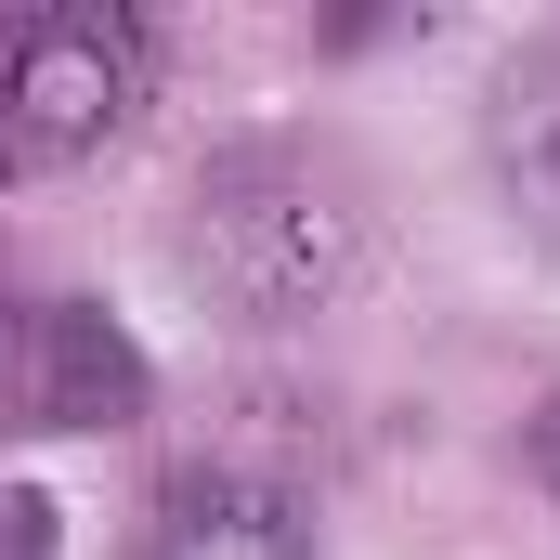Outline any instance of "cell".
Segmentation results:
<instances>
[{"instance_id":"6da1fadb","label":"cell","mask_w":560,"mask_h":560,"mask_svg":"<svg viewBox=\"0 0 560 560\" xmlns=\"http://www.w3.org/2000/svg\"><path fill=\"white\" fill-rule=\"evenodd\" d=\"M183 275L209 287L235 326H300L326 313L339 287L365 275V209L326 156L300 143H248L196 183V222H183Z\"/></svg>"},{"instance_id":"3957f363","label":"cell","mask_w":560,"mask_h":560,"mask_svg":"<svg viewBox=\"0 0 560 560\" xmlns=\"http://www.w3.org/2000/svg\"><path fill=\"white\" fill-rule=\"evenodd\" d=\"M156 405V365L118 313L92 300H26L0 352V430H131Z\"/></svg>"},{"instance_id":"5b68a950","label":"cell","mask_w":560,"mask_h":560,"mask_svg":"<svg viewBox=\"0 0 560 560\" xmlns=\"http://www.w3.org/2000/svg\"><path fill=\"white\" fill-rule=\"evenodd\" d=\"M495 183H509V209L560 248V39L495 79Z\"/></svg>"},{"instance_id":"277c9868","label":"cell","mask_w":560,"mask_h":560,"mask_svg":"<svg viewBox=\"0 0 560 560\" xmlns=\"http://www.w3.org/2000/svg\"><path fill=\"white\" fill-rule=\"evenodd\" d=\"M143 560H313V522H300V495L261 482V469H183L156 495Z\"/></svg>"},{"instance_id":"52a82bcc","label":"cell","mask_w":560,"mask_h":560,"mask_svg":"<svg viewBox=\"0 0 560 560\" xmlns=\"http://www.w3.org/2000/svg\"><path fill=\"white\" fill-rule=\"evenodd\" d=\"M535 482H548V495H560V405H548V418H535Z\"/></svg>"},{"instance_id":"7a4b0ae2","label":"cell","mask_w":560,"mask_h":560,"mask_svg":"<svg viewBox=\"0 0 560 560\" xmlns=\"http://www.w3.org/2000/svg\"><path fill=\"white\" fill-rule=\"evenodd\" d=\"M143 105V26L105 0H39L0 26V170H66Z\"/></svg>"},{"instance_id":"ba28073f","label":"cell","mask_w":560,"mask_h":560,"mask_svg":"<svg viewBox=\"0 0 560 560\" xmlns=\"http://www.w3.org/2000/svg\"><path fill=\"white\" fill-rule=\"evenodd\" d=\"M13 313H26V300H13V287H0V352H13Z\"/></svg>"},{"instance_id":"8992f818","label":"cell","mask_w":560,"mask_h":560,"mask_svg":"<svg viewBox=\"0 0 560 560\" xmlns=\"http://www.w3.org/2000/svg\"><path fill=\"white\" fill-rule=\"evenodd\" d=\"M0 560H52V495H0Z\"/></svg>"}]
</instances>
